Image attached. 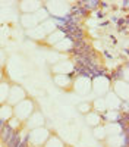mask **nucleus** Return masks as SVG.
<instances>
[{
    "label": "nucleus",
    "instance_id": "20e7f679",
    "mask_svg": "<svg viewBox=\"0 0 129 147\" xmlns=\"http://www.w3.org/2000/svg\"><path fill=\"white\" fill-rule=\"evenodd\" d=\"M79 93H87L90 90V81L88 80H84V78H81L78 80V88H76Z\"/></svg>",
    "mask_w": 129,
    "mask_h": 147
},
{
    "label": "nucleus",
    "instance_id": "6ab92c4d",
    "mask_svg": "<svg viewBox=\"0 0 129 147\" xmlns=\"http://www.w3.org/2000/svg\"><path fill=\"white\" fill-rule=\"evenodd\" d=\"M107 118L109 119H116L117 118V113H107Z\"/></svg>",
    "mask_w": 129,
    "mask_h": 147
},
{
    "label": "nucleus",
    "instance_id": "2eb2a0df",
    "mask_svg": "<svg viewBox=\"0 0 129 147\" xmlns=\"http://www.w3.org/2000/svg\"><path fill=\"white\" fill-rule=\"evenodd\" d=\"M45 18H47V12L45 10H38L37 18H35V19H37V21H44Z\"/></svg>",
    "mask_w": 129,
    "mask_h": 147
},
{
    "label": "nucleus",
    "instance_id": "4468645a",
    "mask_svg": "<svg viewBox=\"0 0 129 147\" xmlns=\"http://www.w3.org/2000/svg\"><path fill=\"white\" fill-rule=\"evenodd\" d=\"M88 119H90V122H91V125H97L98 124V116L97 115H94V113H90L88 115Z\"/></svg>",
    "mask_w": 129,
    "mask_h": 147
},
{
    "label": "nucleus",
    "instance_id": "39448f33",
    "mask_svg": "<svg viewBox=\"0 0 129 147\" xmlns=\"http://www.w3.org/2000/svg\"><path fill=\"white\" fill-rule=\"evenodd\" d=\"M116 91L120 94V97H123V99L126 100L128 99V85L123 84V82H117L116 84Z\"/></svg>",
    "mask_w": 129,
    "mask_h": 147
},
{
    "label": "nucleus",
    "instance_id": "9d476101",
    "mask_svg": "<svg viewBox=\"0 0 129 147\" xmlns=\"http://www.w3.org/2000/svg\"><path fill=\"white\" fill-rule=\"evenodd\" d=\"M104 102H106V106H113V107H117L120 105V102L116 99V96H112V94H109L107 100H104Z\"/></svg>",
    "mask_w": 129,
    "mask_h": 147
},
{
    "label": "nucleus",
    "instance_id": "f3484780",
    "mask_svg": "<svg viewBox=\"0 0 129 147\" xmlns=\"http://www.w3.org/2000/svg\"><path fill=\"white\" fill-rule=\"evenodd\" d=\"M104 132H106V129H104V128H100V129L96 131V136H97L98 138H103V137H104Z\"/></svg>",
    "mask_w": 129,
    "mask_h": 147
},
{
    "label": "nucleus",
    "instance_id": "ddd939ff",
    "mask_svg": "<svg viewBox=\"0 0 129 147\" xmlns=\"http://www.w3.org/2000/svg\"><path fill=\"white\" fill-rule=\"evenodd\" d=\"M47 147H63V146H62V143L59 141L57 138H51L49 141V144H47Z\"/></svg>",
    "mask_w": 129,
    "mask_h": 147
},
{
    "label": "nucleus",
    "instance_id": "f257e3e1",
    "mask_svg": "<svg viewBox=\"0 0 129 147\" xmlns=\"http://www.w3.org/2000/svg\"><path fill=\"white\" fill-rule=\"evenodd\" d=\"M16 116L18 118H21V119H25V118H28L31 113H32V103L31 102H28V100H25V102H19L18 105H16Z\"/></svg>",
    "mask_w": 129,
    "mask_h": 147
},
{
    "label": "nucleus",
    "instance_id": "423d86ee",
    "mask_svg": "<svg viewBox=\"0 0 129 147\" xmlns=\"http://www.w3.org/2000/svg\"><path fill=\"white\" fill-rule=\"evenodd\" d=\"M43 116L40 115V113H35L34 116H31V119H29V122L31 124H28L29 127H38V125H43Z\"/></svg>",
    "mask_w": 129,
    "mask_h": 147
},
{
    "label": "nucleus",
    "instance_id": "dca6fc26",
    "mask_svg": "<svg viewBox=\"0 0 129 147\" xmlns=\"http://www.w3.org/2000/svg\"><path fill=\"white\" fill-rule=\"evenodd\" d=\"M96 106H97V109H100V107H101L103 110H104L106 107H107V106H106V102H104L103 99H100V100H97V103H96Z\"/></svg>",
    "mask_w": 129,
    "mask_h": 147
},
{
    "label": "nucleus",
    "instance_id": "6e6552de",
    "mask_svg": "<svg viewBox=\"0 0 129 147\" xmlns=\"http://www.w3.org/2000/svg\"><path fill=\"white\" fill-rule=\"evenodd\" d=\"M22 22H23L25 27H34L35 24H37V19H35V16H32V15H25L23 19H22Z\"/></svg>",
    "mask_w": 129,
    "mask_h": 147
},
{
    "label": "nucleus",
    "instance_id": "f8f14e48",
    "mask_svg": "<svg viewBox=\"0 0 129 147\" xmlns=\"http://www.w3.org/2000/svg\"><path fill=\"white\" fill-rule=\"evenodd\" d=\"M62 38H63V34L62 32H53L51 37H50V43H57L59 40L62 41Z\"/></svg>",
    "mask_w": 129,
    "mask_h": 147
},
{
    "label": "nucleus",
    "instance_id": "0eeeda50",
    "mask_svg": "<svg viewBox=\"0 0 129 147\" xmlns=\"http://www.w3.org/2000/svg\"><path fill=\"white\" fill-rule=\"evenodd\" d=\"M12 116V109L9 106H2V109H0V119L2 121H6Z\"/></svg>",
    "mask_w": 129,
    "mask_h": 147
},
{
    "label": "nucleus",
    "instance_id": "7ed1b4c3",
    "mask_svg": "<svg viewBox=\"0 0 129 147\" xmlns=\"http://www.w3.org/2000/svg\"><path fill=\"white\" fill-rule=\"evenodd\" d=\"M23 99V91L19 87H13L10 90V96H9V102L13 105V103H19Z\"/></svg>",
    "mask_w": 129,
    "mask_h": 147
},
{
    "label": "nucleus",
    "instance_id": "f03ea898",
    "mask_svg": "<svg viewBox=\"0 0 129 147\" xmlns=\"http://www.w3.org/2000/svg\"><path fill=\"white\" fill-rule=\"evenodd\" d=\"M47 136H49V132H47L45 129L38 128V129H34V131H32L29 140H31L32 143H35V144H41V143L47 138Z\"/></svg>",
    "mask_w": 129,
    "mask_h": 147
},
{
    "label": "nucleus",
    "instance_id": "a211bd4d",
    "mask_svg": "<svg viewBox=\"0 0 129 147\" xmlns=\"http://www.w3.org/2000/svg\"><path fill=\"white\" fill-rule=\"evenodd\" d=\"M79 109L82 110V112H87V110H90V106L88 105H82V106H79Z\"/></svg>",
    "mask_w": 129,
    "mask_h": 147
},
{
    "label": "nucleus",
    "instance_id": "9b49d317",
    "mask_svg": "<svg viewBox=\"0 0 129 147\" xmlns=\"http://www.w3.org/2000/svg\"><path fill=\"white\" fill-rule=\"evenodd\" d=\"M7 91H9V87L6 84L3 85H0V102H3L6 100V96H7Z\"/></svg>",
    "mask_w": 129,
    "mask_h": 147
},
{
    "label": "nucleus",
    "instance_id": "1a4fd4ad",
    "mask_svg": "<svg viewBox=\"0 0 129 147\" xmlns=\"http://www.w3.org/2000/svg\"><path fill=\"white\" fill-rule=\"evenodd\" d=\"M38 5H40V3H37V2H23V3H22V9L25 10V12H28V10H35V9H38Z\"/></svg>",
    "mask_w": 129,
    "mask_h": 147
}]
</instances>
